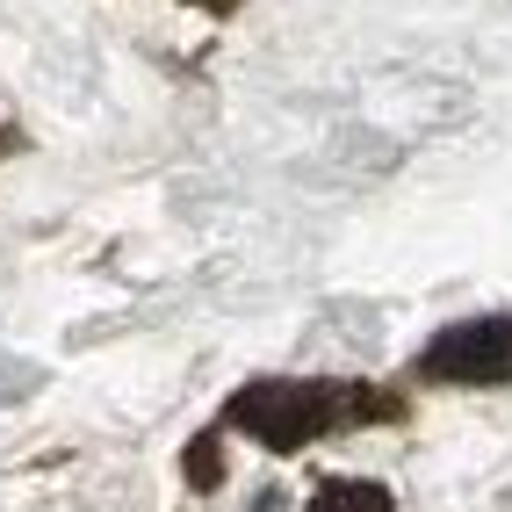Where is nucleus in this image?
<instances>
[{
	"mask_svg": "<svg viewBox=\"0 0 512 512\" xmlns=\"http://www.w3.org/2000/svg\"><path fill=\"white\" fill-rule=\"evenodd\" d=\"M238 433H253L260 448L296 455L311 440L339 433V426H361V419H397V397H375L368 383H246L224 412Z\"/></svg>",
	"mask_w": 512,
	"mask_h": 512,
	"instance_id": "obj_1",
	"label": "nucleus"
},
{
	"mask_svg": "<svg viewBox=\"0 0 512 512\" xmlns=\"http://www.w3.org/2000/svg\"><path fill=\"white\" fill-rule=\"evenodd\" d=\"M419 375L455 383V390H498V383H512V311L462 318L448 332H433V347L419 354Z\"/></svg>",
	"mask_w": 512,
	"mask_h": 512,
	"instance_id": "obj_2",
	"label": "nucleus"
},
{
	"mask_svg": "<svg viewBox=\"0 0 512 512\" xmlns=\"http://www.w3.org/2000/svg\"><path fill=\"white\" fill-rule=\"evenodd\" d=\"M303 512H397V498L375 476H332V484H318V498Z\"/></svg>",
	"mask_w": 512,
	"mask_h": 512,
	"instance_id": "obj_3",
	"label": "nucleus"
},
{
	"mask_svg": "<svg viewBox=\"0 0 512 512\" xmlns=\"http://www.w3.org/2000/svg\"><path fill=\"white\" fill-rule=\"evenodd\" d=\"M188 484H195V491H210V484H217V440H210V433H202V440H195V455H188Z\"/></svg>",
	"mask_w": 512,
	"mask_h": 512,
	"instance_id": "obj_4",
	"label": "nucleus"
},
{
	"mask_svg": "<svg viewBox=\"0 0 512 512\" xmlns=\"http://www.w3.org/2000/svg\"><path fill=\"white\" fill-rule=\"evenodd\" d=\"M210 8H224V0H210Z\"/></svg>",
	"mask_w": 512,
	"mask_h": 512,
	"instance_id": "obj_5",
	"label": "nucleus"
}]
</instances>
